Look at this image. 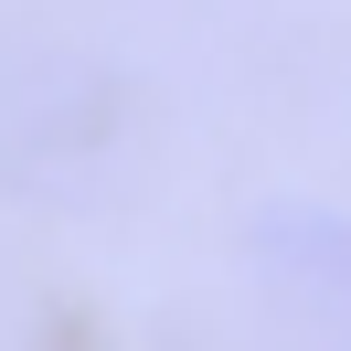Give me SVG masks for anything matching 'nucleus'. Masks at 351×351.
<instances>
[{"mask_svg": "<svg viewBox=\"0 0 351 351\" xmlns=\"http://www.w3.org/2000/svg\"><path fill=\"white\" fill-rule=\"evenodd\" d=\"M138 128V86L64 32L0 22V192L11 202H86L117 181Z\"/></svg>", "mask_w": 351, "mask_h": 351, "instance_id": "f257e3e1", "label": "nucleus"}, {"mask_svg": "<svg viewBox=\"0 0 351 351\" xmlns=\"http://www.w3.org/2000/svg\"><path fill=\"white\" fill-rule=\"evenodd\" d=\"M245 287L277 308L287 330L351 341V213L341 202H266L245 223Z\"/></svg>", "mask_w": 351, "mask_h": 351, "instance_id": "f03ea898", "label": "nucleus"}]
</instances>
